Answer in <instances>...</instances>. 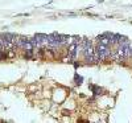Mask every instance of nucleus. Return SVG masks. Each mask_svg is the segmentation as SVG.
I'll return each instance as SVG.
<instances>
[{
  "label": "nucleus",
  "instance_id": "1",
  "mask_svg": "<svg viewBox=\"0 0 132 123\" xmlns=\"http://www.w3.org/2000/svg\"><path fill=\"white\" fill-rule=\"evenodd\" d=\"M111 50L107 45H103V44H99V45L95 48V62L99 61H104L107 58L111 57Z\"/></svg>",
  "mask_w": 132,
  "mask_h": 123
},
{
  "label": "nucleus",
  "instance_id": "2",
  "mask_svg": "<svg viewBox=\"0 0 132 123\" xmlns=\"http://www.w3.org/2000/svg\"><path fill=\"white\" fill-rule=\"evenodd\" d=\"M111 57L114 58V61H118V62H123V61L127 60V56L124 54V52H123V49H122V47H120V45L112 52Z\"/></svg>",
  "mask_w": 132,
  "mask_h": 123
},
{
  "label": "nucleus",
  "instance_id": "3",
  "mask_svg": "<svg viewBox=\"0 0 132 123\" xmlns=\"http://www.w3.org/2000/svg\"><path fill=\"white\" fill-rule=\"evenodd\" d=\"M98 41H99V44H103V45H110L111 44V35H108V33H106V35H103V36H99L98 37Z\"/></svg>",
  "mask_w": 132,
  "mask_h": 123
},
{
  "label": "nucleus",
  "instance_id": "4",
  "mask_svg": "<svg viewBox=\"0 0 132 123\" xmlns=\"http://www.w3.org/2000/svg\"><path fill=\"white\" fill-rule=\"evenodd\" d=\"M35 37L38 40V42L41 44V45L42 44H48V36L46 35H36Z\"/></svg>",
  "mask_w": 132,
  "mask_h": 123
},
{
  "label": "nucleus",
  "instance_id": "5",
  "mask_svg": "<svg viewBox=\"0 0 132 123\" xmlns=\"http://www.w3.org/2000/svg\"><path fill=\"white\" fill-rule=\"evenodd\" d=\"M3 49H4V45H3V41L0 40V52H3Z\"/></svg>",
  "mask_w": 132,
  "mask_h": 123
},
{
  "label": "nucleus",
  "instance_id": "6",
  "mask_svg": "<svg viewBox=\"0 0 132 123\" xmlns=\"http://www.w3.org/2000/svg\"><path fill=\"white\" fill-rule=\"evenodd\" d=\"M131 56H132V47H131Z\"/></svg>",
  "mask_w": 132,
  "mask_h": 123
}]
</instances>
